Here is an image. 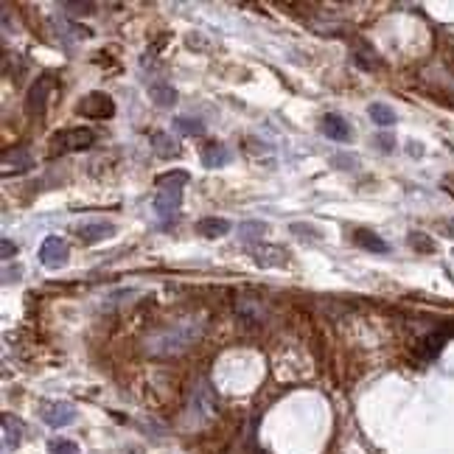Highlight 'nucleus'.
Returning <instances> with one entry per match:
<instances>
[{
	"mask_svg": "<svg viewBox=\"0 0 454 454\" xmlns=\"http://www.w3.org/2000/svg\"><path fill=\"white\" fill-rule=\"evenodd\" d=\"M370 118H373V124L376 127H393L396 124V110L393 107H387V104H381V101H376V104H370Z\"/></svg>",
	"mask_w": 454,
	"mask_h": 454,
	"instance_id": "nucleus-19",
	"label": "nucleus"
},
{
	"mask_svg": "<svg viewBox=\"0 0 454 454\" xmlns=\"http://www.w3.org/2000/svg\"><path fill=\"white\" fill-rule=\"evenodd\" d=\"M48 454H79V446L68 438H53L48 443Z\"/></svg>",
	"mask_w": 454,
	"mask_h": 454,
	"instance_id": "nucleus-22",
	"label": "nucleus"
},
{
	"mask_svg": "<svg viewBox=\"0 0 454 454\" xmlns=\"http://www.w3.org/2000/svg\"><path fill=\"white\" fill-rule=\"evenodd\" d=\"M443 342H446V337H443V334H429L426 339H421L418 351H421V357H426V359H435V357L440 354Z\"/></svg>",
	"mask_w": 454,
	"mask_h": 454,
	"instance_id": "nucleus-21",
	"label": "nucleus"
},
{
	"mask_svg": "<svg viewBox=\"0 0 454 454\" xmlns=\"http://www.w3.org/2000/svg\"><path fill=\"white\" fill-rule=\"evenodd\" d=\"M322 135L328 137V140H337V143H351L354 140V130H351V124L342 115L328 112V115H322Z\"/></svg>",
	"mask_w": 454,
	"mask_h": 454,
	"instance_id": "nucleus-10",
	"label": "nucleus"
},
{
	"mask_svg": "<svg viewBox=\"0 0 454 454\" xmlns=\"http://www.w3.org/2000/svg\"><path fill=\"white\" fill-rule=\"evenodd\" d=\"M199 331H202L199 322L188 320V322H180V325H171V328L157 331V334L146 342V348H149L152 357H177V354H182V351L199 337Z\"/></svg>",
	"mask_w": 454,
	"mask_h": 454,
	"instance_id": "nucleus-1",
	"label": "nucleus"
},
{
	"mask_svg": "<svg viewBox=\"0 0 454 454\" xmlns=\"http://www.w3.org/2000/svg\"><path fill=\"white\" fill-rule=\"evenodd\" d=\"M76 112L85 115V118H93V121H104V118L115 115V101H112V95H107L101 90L88 93V95H82Z\"/></svg>",
	"mask_w": 454,
	"mask_h": 454,
	"instance_id": "nucleus-4",
	"label": "nucleus"
},
{
	"mask_svg": "<svg viewBox=\"0 0 454 454\" xmlns=\"http://www.w3.org/2000/svg\"><path fill=\"white\" fill-rule=\"evenodd\" d=\"M292 233H295V236H315V238L322 236L317 227H312V225H292Z\"/></svg>",
	"mask_w": 454,
	"mask_h": 454,
	"instance_id": "nucleus-26",
	"label": "nucleus"
},
{
	"mask_svg": "<svg viewBox=\"0 0 454 454\" xmlns=\"http://www.w3.org/2000/svg\"><path fill=\"white\" fill-rule=\"evenodd\" d=\"M238 241H261V236H267V225L264 222H241L236 227Z\"/></svg>",
	"mask_w": 454,
	"mask_h": 454,
	"instance_id": "nucleus-20",
	"label": "nucleus"
},
{
	"mask_svg": "<svg viewBox=\"0 0 454 454\" xmlns=\"http://www.w3.org/2000/svg\"><path fill=\"white\" fill-rule=\"evenodd\" d=\"M409 244H412L418 253H435V241H432L426 233H409Z\"/></svg>",
	"mask_w": 454,
	"mask_h": 454,
	"instance_id": "nucleus-23",
	"label": "nucleus"
},
{
	"mask_svg": "<svg viewBox=\"0 0 454 454\" xmlns=\"http://www.w3.org/2000/svg\"><path fill=\"white\" fill-rule=\"evenodd\" d=\"M53 90V82H51V76H40L28 93H26V112L28 115H40L43 110L48 107V95Z\"/></svg>",
	"mask_w": 454,
	"mask_h": 454,
	"instance_id": "nucleus-8",
	"label": "nucleus"
},
{
	"mask_svg": "<svg viewBox=\"0 0 454 454\" xmlns=\"http://www.w3.org/2000/svg\"><path fill=\"white\" fill-rule=\"evenodd\" d=\"M76 233L85 244H98V241L115 236V225L112 222H85V225L76 227Z\"/></svg>",
	"mask_w": 454,
	"mask_h": 454,
	"instance_id": "nucleus-11",
	"label": "nucleus"
},
{
	"mask_svg": "<svg viewBox=\"0 0 454 454\" xmlns=\"http://www.w3.org/2000/svg\"><path fill=\"white\" fill-rule=\"evenodd\" d=\"M354 238H357V244H359L362 250H367V253H379V255L390 253V244H387L381 236L370 233V230H357V233H354Z\"/></svg>",
	"mask_w": 454,
	"mask_h": 454,
	"instance_id": "nucleus-16",
	"label": "nucleus"
},
{
	"mask_svg": "<svg viewBox=\"0 0 454 454\" xmlns=\"http://www.w3.org/2000/svg\"><path fill=\"white\" fill-rule=\"evenodd\" d=\"M376 143L381 146V152H393V146H396V140L390 135H376Z\"/></svg>",
	"mask_w": 454,
	"mask_h": 454,
	"instance_id": "nucleus-27",
	"label": "nucleus"
},
{
	"mask_svg": "<svg viewBox=\"0 0 454 454\" xmlns=\"http://www.w3.org/2000/svg\"><path fill=\"white\" fill-rule=\"evenodd\" d=\"M233 160V152L222 146V143H208L205 149H202V166L205 169H222Z\"/></svg>",
	"mask_w": 454,
	"mask_h": 454,
	"instance_id": "nucleus-12",
	"label": "nucleus"
},
{
	"mask_svg": "<svg viewBox=\"0 0 454 454\" xmlns=\"http://www.w3.org/2000/svg\"><path fill=\"white\" fill-rule=\"evenodd\" d=\"M23 438V423L14 415H3V449H17Z\"/></svg>",
	"mask_w": 454,
	"mask_h": 454,
	"instance_id": "nucleus-15",
	"label": "nucleus"
},
{
	"mask_svg": "<svg viewBox=\"0 0 454 454\" xmlns=\"http://www.w3.org/2000/svg\"><path fill=\"white\" fill-rule=\"evenodd\" d=\"M65 11H76V17H88L90 11H95V3H62Z\"/></svg>",
	"mask_w": 454,
	"mask_h": 454,
	"instance_id": "nucleus-24",
	"label": "nucleus"
},
{
	"mask_svg": "<svg viewBox=\"0 0 454 454\" xmlns=\"http://www.w3.org/2000/svg\"><path fill=\"white\" fill-rule=\"evenodd\" d=\"M194 230H196L202 238H222V236H227V233L233 230V225H230L227 219H219V216H205V219H199V222L194 225Z\"/></svg>",
	"mask_w": 454,
	"mask_h": 454,
	"instance_id": "nucleus-13",
	"label": "nucleus"
},
{
	"mask_svg": "<svg viewBox=\"0 0 454 454\" xmlns=\"http://www.w3.org/2000/svg\"><path fill=\"white\" fill-rule=\"evenodd\" d=\"M446 233H449V236L454 238V219H449V222H446Z\"/></svg>",
	"mask_w": 454,
	"mask_h": 454,
	"instance_id": "nucleus-28",
	"label": "nucleus"
},
{
	"mask_svg": "<svg viewBox=\"0 0 454 454\" xmlns=\"http://www.w3.org/2000/svg\"><path fill=\"white\" fill-rule=\"evenodd\" d=\"M40 418L51 429H62V426H70L76 421V407L70 401H43Z\"/></svg>",
	"mask_w": 454,
	"mask_h": 454,
	"instance_id": "nucleus-5",
	"label": "nucleus"
},
{
	"mask_svg": "<svg viewBox=\"0 0 454 454\" xmlns=\"http://www.w3.org/2000/svg\"><path fill=\"white\" fill-rule=\"evenodd\" d=\"M174 130H177L180 135H188V137L205 135V124H202L199 118H191V115H177V118H174Z\"/></svg>",
	"mask_w": 454,
	"mask_h": 454,
	"instance_id": "nucleus-18",
	"label": "nucleus"
},
{
	"mask_svg": "<svg viewBox=\"0 0 454 454\" xmlns=\"http://www.w3.org/2000/svg\"><path fill=\"white\" fill-rule=\"evenodd\" d=\"M188 182V171L185 169H177L171 174H163L157 180V194H154V213L169 219L180 211L182 205V185Z\"/></svg>",
	"mask_w": 454,
	"mask_h": 454,
	"instance_id": "nucleus-2",
	"label": "nucleus"
},
{
	"mask_svg": "<svg viewBox=\"0 0 454 454\" xmlns=\"http://www.w3.org/2000/svg\"><path fill=\"white\" fill-rule=\"evenodd\" d=\"M250 258L261 267V270H283L286 261H289V253L283 247H275V244H253L250 247Z\"/></svg>",
	"mask_w": 454,
	"mask_h": 454,
	"instance_id": "nucleus-7",
	"label": "nucleus"
},
{
	"mask_svg": "<svg viewBox=\"0 0 454 454\" xmlns=\"http://www.w3.org/2000/svg\"><path fill=\"white\" fill-rule=\"evenodd\" d=\"M95 143V132L85 127H73V130H62L51 137V152L53 154H68V152H82L90 149Z\"/></svg>",
	"mask_w": 454,
	"mask_h": 454,
	"instance_id": "nucleus-3",
	"label": "nucleus"
},
{
	"mask_svg": "<svg viewBox=\"0 0 454 454\" xmlns=\"http://www.w3.org/2000/svg\"><path fill=\"white\" fill-rule=\"evenodd\" d=\"M17 255V244L11 238H0V258L3 261H11Z\"/></svg>",
	"mask_w": 454,
	"mask_h": 454,
	"instance_id": "nucleus-25",
	"label": "nucleus"
},
{
	"mask_svg": "<svg viewBox=\"0 0 454 454\" xmlns=\"http://www.w3.org/2000/svg\"><path fill=\"white\" fill-rule=\"evenodd\" d=\"M68 255H70V247L65 238L59 236H48L46 241L40 244V264L46 270H59L68 264Z\"/></svg>",
	"mask_w": 454,
	"mask_h": 454,
	"instance_id": "nucleus-6",
	"label": "nucleus"
},
{
	"mask_svg": "<svg viewBox=\"0 0 454 454\" xmlns=\"http://www.w3.org/2000/svg\"><path fill=\"white\" fill-rule=\"evenodd\" d=\"M149 98H152L157 107L169 110V107L177 104V90H174L169 82H154V85H149Z\"/></svg>",
	"mask_w": 454,
	"mask_h": 454,
	"instance_id": "nucleus-14",
	"label": "nucleus"
},
{
	"mask_svg": "<svg viewBox=\"0 0 454 454\" xmlns=\"http://www.w3.org/2000/svg\"><path fill=\"white\" fill-rule=\"evenodd\" d=\"M31 166H34V157H31V152H28V149H9V152L3 154V160H0V171H3V177L23 174V171H28Z\"/></svg>",
	"mask_w": 454,
	"mask_h": 454,
	"instance_id": "nucleus-9",
	"label": "nucleus"
},
{
	"mask_svg": "<svg viewBox=\"0 0 454 454\" xmlns=\"http://www.w3.org/2000/svg\"><path fill=\"white\" fill-rule=\"evenodd\" d=\"M152 146L157 149L160 157H174V154H180V143L169 135V132H152Z\"/></svg>",
	"mask_w": 454,
	"mask_h": 454,
	"instance_id": "nucleus-17",
	"label": "nucleus"
}]
</instances>
